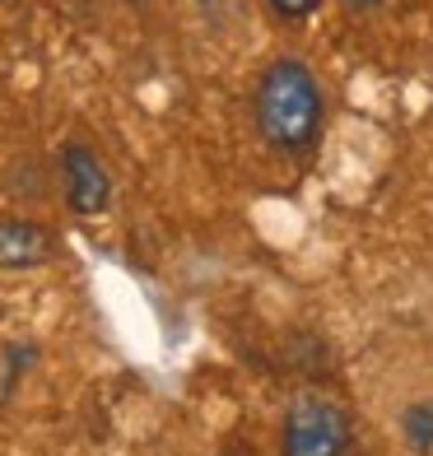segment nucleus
Listing matches in <instances>:
<instances>
[{
	"label": "nucleus",
	"mask_w": 433,
	"mask_h": 456,
	"mask_svg": "<svg viewBox=\"0 0 433 456\" xmlns=\"http://www.w3.org/2000/svg\"><path fill=\"white\" fill-rule=\"evenodd\" d=\"M396 424H401V438H405L410 452H415V456H433V396L410 401Z\"/></svg>",
	"instance_id": "39448f33"
},
{
	"label": "nucleus",
	"mask_w": 433,
	"mask_h": 456,
	"mask_svg": "<svg viewBox=\"0 0 433 456\" xmlns=\"http://www.w3.org/2000/svg\"><path fill=\"white\" fill-rule=\"evenodd\" d=\"M317 5H322V0H271V10H275L280 19H289V24H298V19H313Z\"/></svg>",
	"instance_id": "423d86ee"
},
{
	"label": "nucleus",
	"mask_w": 433,
	"mask_h": 456,
	"mask_svg": "<svg viewBox=\"0 0 433 456\" xmlns=\"http://www.w3.org/2000/svg\"><path fill=\"white\" fill-rule=\"evenodd\" d=\"M61 182H66V200L75 215H98L112 200V177L98 163L89 144H66L61 150Z\"/></svg>",
	"instance_id": "7ed1b4c3"
},
{
	"label": "nucleus",
	"mask_w": 433,
	"mask_h": 456,
	"mask_svg": "<svg viewBox=\"0 0 433 456\" xmlns=\"http://www.w3.org/2000/svg\"><path fill=\"white\" fill-rule=\"evenodd\" d=\"M56 256V238L33 219H0V271H37Z\"/></svg>",
	"instance_id": "20e7f679"
},
{
	"label": "nucleus",
	"mask_w": 433,
	"mask_h": 456,
	"mask_svg": "<svg viewBox=\"0 0 433 456\" xmlns=\"http://www.w3.org/2000/svg\"><path fill=\"white\" fill-rule=\"evenodd\" d=\"M355 443V424L349 410L336 405L331 396L303 391L284 405L280 424V456H345Z\"/></svg>",
	"instance_id": "f03ea898"
},
{
	"label": "nucleus",
	"mask_w": 433,
	"mask_h": 456,
	"mask_svg": "<svg viewBox=\"0 0 433 456\" xmlns=\"http://www.w3.org/2000/svg\"><path fill=\"white\" fill-rule=\"evenodd\" d=\"M345 5H355V10H373L378 0H345Z\"/></svg>",
	"instance_id": "0eeeda50"
},
{
	"label": "nucleus",
	"mask_w": 433,
	"mask_h": 456,
	"mask_svg": "<svg viewBox=\"0 0 433 456\" xmlns=\"http://www.w3.org/2000/svg\"><path fill=\"white\" fill-rule=\"evenodd\" d=\"M196 5H215V0H196Z\"/></svg>",
	"instance_id": "6e6552de"
},
{
	"label": "nucleus",
	"mask_w": 433,
	"mask_h": 456,
	"mask_svg": "<svg viewBox=\"0 0 433 456\" xmlns=\"http://www.w3.org/2000/svg\"><path fill=\"white\" fill-rule=\"evenodd\" d=\"M257 131L275 154L298 159L313 154L322 126H326V94L317 85V75L298 56H280L261 70L257 94H252Z\"/></svg>",
	"instance_id": "f257e3e1"
}]
</instances>
